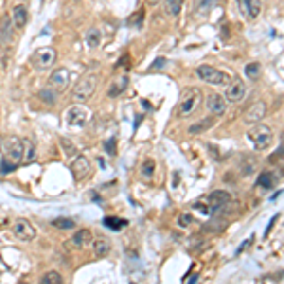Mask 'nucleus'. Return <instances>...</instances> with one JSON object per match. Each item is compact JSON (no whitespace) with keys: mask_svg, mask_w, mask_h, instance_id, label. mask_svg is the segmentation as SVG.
Returning <instances> with one entry per match:
<instances>
[{"mask_svg":"<svg viewBox=\"0 0 284 284\" xmlns=\"http://www.w3.org/2000/svg\"><path fill=\"white\" fill-rule=\"evenodd\" d=\"M201 99H203V91H201L199 88L186 89V93L182 95L180 106H178V114H180L182 118L192 116V114L197 110V106L201 105Z\"/></svg>","mask_w":284,"mask_h":284,"instance_id":"nucleus-3","label":"nucleus"},{"mask_svg":"<svg viewBox=\"0 0 284 284\" xmlns=\"http://www.w3.org/2000/svg\"><path fill=\"white\" fill-rule=\"evenodd\" d=\"M161 65H163V59H160L158 63H154V65H152V69H158V67H161Z\"/></svg>","mask_w":284,"mask_h":284,"instance_id":"nucleus-37","label":"nucleus"},{"mask_svg":"<svg viewBox=\"0 0 284 284\" xmlns=\"http://www.w3.org/2000/svg\"><path fill=\"white\" fill-rule=\"evenodd\" d=\"M52 226L57 230H72V228H76V222L72 218H55Z\"/></svg>","mask_w":284,"mask_h":284,"instance_id":"nucleus-26","label":"nucleus"},{"mask_svg":"<svg viewBox=\"0 0 284 284\" xmlns=\"http://www.w3.org/2000/svg\"><path fill=\"white\" fill-rule=\"evenodd\" d=\"M105 226L110 228V230L118 231L127 226V220H122V218H106V220H105Z\"/></svg>","mask_w":284,"mask_h":284,"instance_id":"nucleus-30","label":"nucleus"},{"mask_svg":"<svg viewBox=\"0 0 284 284\" xmlns=\"http://www.w3.org/2000/svg\"><path fill=\"white\" fill-rule=\"evenodd\" d=\"M211 203H213V209H222V207H226L228 203L231 201V195L228 192H222V190H216L211 194Z\"/></svg>","mask_w":284,"mask_h":284,"instance_id":"nucleus-19","label":"nucleus"},{"mask_svg":"<svg viewBox=\"0 0 284 284\" xmlns=\"http://www.w3.org/2000/svg\"><path fill=\"white\" fill-rule=\"evenodd\" d=\"M245 74H247V78H250V80H258L262 76V67L258 63H248L245 67Z\"/></svg>","mask_w":284,"mask_h":284,"instance_id":"nucleus-28","label":"nucleus"},{"mask_svg":"<svg viewBox=\"0 0 284 284\" xmlns=\"http://www.w3.org/2000/svg\"><path fill=\"white\" fill-rule=\"evenodd\" d=\"M71 171L76 180H84L91 173V163H89L88 158L84 156H76L74 161L71 163Z\"/></svg>","mask_w":284,"mask_h":284,"instance_id":"nucleus-11","label":"nucleus"},{"mask_svg":"<svg viewBox=\"0 0 284 284\" xmlns=\"http://www.w3.org/2000/svg\"><path fill=\"white\" fill-rule=\"evenodd\" d=\"M110 250H112V245L106 239H95L93 241V254L95 256H106V254H110Z\"/></svg>","mask_w":284,"mask_h":284,"instance_id":"nucleus-22","label":"nucleus"},{"mask_svg":"<svg viewBox=\"0 0 284 284\" xmlns=\"http://www.w3.org/2000/svg\"><path fill=\"white\" fill-rule=\"evenodd\" d=\"M184 8V0H163V10L169 18H178Z\"/></svg>","mask_w":284,"mask_h":284,"instance_id":"nucleus-17","label":"nucleus"},{"mask_svg":"<svg viewBox=\"0 0 284 284\" xmlns=\"http://www.w3.org/2000/svg\"><path fill=\"white\" fill-rule=\"evenodd\" d=\"M114 146H116V141H114V139L106 142V152L108 154H114V152H116V148H114Z\"/></svg>","mask_w":284,"mask_h":284,"instance_id":"nucleus-35","label":"nucleus"},{"mask_svg":"<svg viewBox=\"0 0 284 284\" xmlns=\"http://www.w3.org/2000/svg\"><path fill=\"white\" fill-rule=\"evenodd\" d=\"M0 158H2V137H0Z\"/></svg>","mask_w":284,"mask_h":284,"instance_id":"nucleus-39","label":"nucleus"},{"mask_svg":"<svg viewBox=\"0 0 284 284\" xmlns=\"http://www.w3.org/2000/svg\"><path fill=\"white\" fill-rule=\"evenodd\" d=\"M266 116H267V105L264 101H258V103H254V105L245 112V122H247V124H260Z\"/></svg>","mask_w":284,"mask_h":284,"instance_id":"nucleus-10","label":"nucleus"},{"mask_svg":"<svg viewBox=\"0 0 284 284\" xmlns=\"http://www.w3.org/2000/svg\"><path fill=\"white\" fill-rule=\"evenodd\" d=\"M27 21H29V14H27V8L23 6V4H19L16 6L14 10H12V25L16 27V29H25V25H27Z\"/></svg>","mask_w":284,"mask_h":284,"instance_id":"nucleus-15","label":"nucleus"},{"mask_svg":"<svg viewBox=\"0 0 284 284\" xmlns=\"http://www.w3.org/2000/svg\"><path fill=\"white\" fill-rule=\"evenodd\" d=\"M142 16H144L142 12H137L133 18L129 19V25H135V27H137V21H139V25H141V23H142Z\"/></svg>","mask_w":284,"mask_h":284,"instance_id":"nucleus-34","label":"nucleus"},{"mask_svg":"<svg viewBox=\"0 0 284 284\" xmlns=\"http://www.w3.org/2000/svg\"><path fill=\"white\" fill-rule=\"evenodd\" d=\"M99 80H101V76H99L97 72H88V74H84V76L80 78L78 86H76V88H74V91H72V97H74V101H78V103L89 101V99L93 97V93L97 91Z\"/></svg>","mask_w":284,"mask_h":284,"instance_id":"nucleus-2","label":"nucleus"},{"mask_svg":"<svg viewBox=\"0 0 284 284\" xmlns=\"http://www.w3.org/2000/svg\"><path fill=\"white\" fill-rule=\"evenodd\" d=\"M241 12L250 19H256L262 12V0H237Z\"/></svg>","mask_w":284,"mask_h":284,"instance_id":"nucleus-13","label":"nucleus"},{"mask_svg":"<svg viewBox=\"0 0 284 284\" xmlns=\"http://www.w3.org/2000/svg\"><path fill=\"white\" fill-rule=\"evenodd\" d=\"M248 139H250V142L254 144V148L262 152V150H267V148L271 146V142H273V131H271V127H267V125L256 124L248 131Z\"/></svg>","mask_w":284,"mask_h":284,"instance_id":"nucleus-4","label":"nucleus"},{"mask_svg":"<svg viewBox=\"0 0 284 284\" xmlns=\"http://www.w3.org/2000/svg\"><path fill=\"white\" fill-rule=\"evenodd\" d=\"M197 76L203 80V82H207V84H211V86H228L230 84V76L226 74V72L218 71V69H214L211 65H201V67H197Z\"/></svg>","mask_w":284,"mask_h":284,"instance_id":"nucleus-5","label":"nucleus"},{"mask_svg":"<svg viewBox=\"0 0 284 284\" xmlns=\"http://www.w3.org/2000/svg\"><path fill=\"white\" fill-rule=\"evenodd\" d=\"M207 108H209V112L214 114V116H222L226 112V99L222 95H218V93H213L207 99Z\"/></svg>","mask_w":284,"mask_h":284,"instance_id":"nucleus-14","label":"nucleus"},{"mask_svg":"<svg viewBox=\"0 0 284 284\" xmlns=\"http://www.w3.org/2000/svg\"><path fill=\"white\" fill-rule=\"evenodd\" d=\"M0 48H2V40H0Z\"/></svg>","mask_w":284,"mask_h":284,"instance_id":"nucleus-40","label":"nucleus"},{"mask_svg":"<svg viewBox=\"0 0 284 284\" xmlns=\"http://www.w3.org/2000/svg\"><path fill=\"white\" fill-rule=\"evenodd\" d=\"M14 25L8 18H4V21L0 23V40L6 42V44H12L14 42Z\"/></svg>","mask_w":284,"mask_h":284,"instance_id":"nucleus-18","label":"nucleus"},{"mask_svg":"<svg viewBox=\"0 0 284 284\" xmlns=\"http://www.w3.org/2000/svg\"><path fill=\"white\" fill-rule=\"evenodd\" d=\"M36 160V146L33 141L23 139V163H33Z\"/></svg>","mask_w":284,"mask_h":284,"instance_id":"nucleus-20","label":"nucleus"},{"mask_svg":"<svg viewBox=\"0 0 284 284\" xmlns=\"http://www.w3.org/2000/svg\"><path fill=\"white\" fill-rule=\"evenodd\" d=\"M40 283L42 284H61L63 283V277H61L57 271H48V273L42 275Z\"/></svg>","mask_w":284,"mask_h":284,"instance_id":"nucleus-25","label":"nucleus"},{"mask_svg":"<svg viewBox=\"0 0 284 284\" xmlns=\"http://www.w3.org/2000/svg\"><path fill=\"white\" fill-rule=\"evenodd\" d=\"M258 186H262V188H273V175L271 173H262L260 178H258Z\"/></svg>","mask_w":284,"mask_h":284,"instance_id":"nucleus-31","label":"nucleus"},{"mask_svg":"<svg viewBox=\"0 0 284 284\" xmlns=\"http://www.w3.org/2000/svg\"><path fill=\"white\" fill-rule=\"evenodd\" d=\"M86 42H88L89 48H99L101 46V31L99 29H89Z\"/></svg>","mask_w":284,"mask_h":284,"instance_id":"nucleus-23","label":"nucleus"},{"mask_svg":"<svg viewBox=\"0 0 284 284\" xmlns=\"http://www.w3.org/2000/svg\"><path fill=\"white\" fill-rule=\"evenodd\" d=\"M57 61V52L53 48H40L33 55V67L36 71H50Z\"/></svg>","mask_w":284,"mask_h":284,"instance_id":"nucleus-6","label":"nucleus"},{"mask_svg":"<svg viewBox=\"0 0 284 284\" xmlns=\"http://www.w3.org/2000/svg\"><path fill=\"white\" fill-rule=\"evenodd\" d=\"M46 105H55L57 103V93H55L53 88H48V89H42L40 95H38Z\"/></svg>","mask_w":284,"mask_h":284,"instance_id":"nucleus-27","label":"nucleus"},{"mask_svg":"<svg viewBox=\"0 0 284 284\" xmlns=\"http://www.w3.org/2000/svg\"><path fill=\"white\" fill-rule=\"evenodd\" d=\"M65 120H67V124L72 125V127H82V125L89 120V110L84 106L82 103H78V105H74V106H71L67 110Z\"/></svg>","mask_w":284,"mask_h":284,"instance_id":"nucleus-7","label":"nucleus"},{"mask_svg":"<svg viewBox=\"0 0 284 284\" xmlns=\"http://www.w3.org/2000/svg\"><path fill=\"white\" fill-rule=\"evenodd\" d=\"M190 224H192V216L190 214H180L178 216V226L180 228H188Z\"/></svg>","mask_w":284,"mask_h":284,"instance_id":"nucleus-33","label":"nucleus"},{"mask_svg":"<svg viewBox=\"0 0 284 284\" xmlns=\"http://www.w3.org/2000/svg\"><path fill=\"white\" fill-rule=\"evenodd\" d=\"M245 82L241 78H235L231 84H228V91H226V103H239L245 97Z\"/></svg>","mask_w":284,"mask_h":284,"instance_id":"nucleus-9","label":"nucleus"},{"mask_svg":"<svg viewBox=\"0 0 284 284\" xmlns=\"http://www.w3.org/2000/svg\"><path fill=\"white\" fill-rule=\"evenodd\" d=\"M214 125V120L213 118H209V120H203V122H199V124H195V125H192L190 127V133L192 135H199V133H205L207 129H211Z\"/></svg>","mask_w":284,"mask_h":284,"instance_id":"nucleus-24","label":"nucleus"},{"mask_svg":"<svg viewBox=\"0 0 284 284\" xmlns=\"http://www.w3.org/2000/svg\"><path fill=\"white\" fill-rule=\"evenodd\" d=\"M194 209H195V211H199V213H203V214L211 213V211H209V209H205V205H201V203H195V205H194Z\"/></svg>","mask_w":284,"mask_h":284,"instance_id":"nucleus-36","label":"nucleus"},{"mask_svg":"<svg viewBox=\"0 0 284 284\" xmlns=\"http://www.w3.org/2000/svg\"><path fill=\"white\" fill-rule=\"evenodd\" d=\"M127 84H129L127 76H120V78L108 88V97H118V95H122L125 89H127Z\"/></svg>","mask_w":284,"mask_h":284,"instance_id":"nucleus-21","label":"nucleus"},{"mask_svg":"<svg viewBox=\"0 0 284 284\" xmlns=\"http://www.w3.org/2000/svg\"><path fill=\"white\" fill-rule=\"evenodd\" d=\"M89 241H91V231L89 230H80V231H76V233L71 237L69 245H71L72 248H84Z\"/></svg>","mask_w":284,"mask_h":284,"instance_id":"nucleus-16","label":"nucleus"},{"mask_svg":"<svg viewBox=\"0 0 284 284\" xmlns=\"http://www.w3.org/2000/svg\"><path fill=\"white\" fill-rule=\"evenodd\" d=\"M59 142H61V148H63L65 156H74V154H76V146H74L69 139H61Z\"/></svg>","mask_w":284,"mask_h":284,"instance_id":"nucleus-32","label":"nucleus"},{"mask_svg":"<svg viewBox=\"0 0 284 284\" xmlns=\"http://www.w3.org/2000/svg\"><path fill=\"white\" fill-rule=\"evenodd\" d=\"M154 173H156V161H152V160H148V161H144L142 163V167H141V175L144 178H152L154 177Z\"/></svg>","mask_w":284,"mask_h":284,"instance_id":"nucleus-29","label":"nucleus"},{"mask_svg":"<svg viewBox=\"0 0 284 284\" xmlns=\"http://www.w3.org/2000/svg\"><path fill=\"white\" fill-rule=\"evenodd\" d=\"M14 235L18 237L19 241H33L36 237V230L35 226L29 222V220H25V218H18L16 222H14Z\"/></svg>","mask_w":284,"mask_h":284,"instance_id":"nucleus-8","label":"nucleus"},{"mask_svg":"<svg viewBox=\"0 0 284 284\" xmlns=\"http://www.w3.org/2000/svg\"><path fill=\"white\" fill-rule=\"evenodd\" d=\"M19 161H23V139L8 137L2 141V158H0V173H12L19 167Z\"/></svg>","mask_w":284,"mask_h":284,"instance_id":"nucleus-1","label":"nucleus"},{"mask_svg":"<svg viewBox=\"0 0 284 284\" xmlns=\"http://www.w3.org/2000/svg\"><path fill=\"white\" fill-rule=\"evenodd\" d=\"M50 84H52V88L55 91H63V89L71 84V71L65 69V67L53 71L52 72V78H50Z\"/></svg>","mask_w":284,"mask_h":284,"instance_id":"nucleus-12","label":"nucleus"},{"mask_svg":"<svg viewBox=\"0 0 284 284\" xmlns=\"http://www.w3.org/2000/svg\"><path fill=\"white\" fill-rule=\"evenodd\" d=\"M150 4H158V2H161V0H148Z\"/></svg>","mask_w":284,"mask_h":284,"instance_id":"nucleus-38","label":"nucleus"}]
</instances>
